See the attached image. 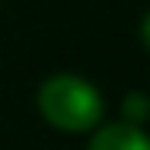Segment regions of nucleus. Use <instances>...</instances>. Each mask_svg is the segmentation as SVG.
Segmentation results:
<instances>
[{
    "instance_id": "obj_1",
    "label": "nucleus",
    "mask_w": 150,
    "mask_h": 150,
    "mask_svg": "<svg viewBox=\"0 0 150 150\" xmlns=\"http://www.w3.org/2000/svg\"><path fill=\"white\" fill-rule=\"evenodd\" d=\"M37 107L43 113V120L54 123L60 130H90L103 113V100L83 77L74 74H57L50 80H43L37 93Z\"/></svg>"
},
{
    "instance_id": "obj_4",
    "label": "nucleus",
    "mask_w": 150,
    "mask_h": 150,
    "mask_svg": "<svg viewBox=\"0 0 150 150\" xmlns=\"http://www.w3.org/2000/svg\"><path fill=\"white\" fill-rule=\"evenodd\" d=\"M144 47L150 50V13H147V20H144Z\"/></svg>"
},
{
    "instance_id": "obj_3",
    "label": "nucleus",
    "mask_w": 150,
    "mask_h": 150,
    "mask_svg": "<svg viewBox=\"0 0 150 150\" xmlns=\"http://www.w3.org/2000/svg\"><path fill=\"white\" fill-rule=\"evenodd\" d=\"M123 110H127V117L140 120V117H144V113H147V97H140V93L127 97V100H123ZM134 120H130V127H134Z\"/></svg>"
},
{
    "instance_id": "obj_2",
    "label": "nucleus",
    "mask_w": 150,
    "mask_h": 150,
    "mask_svg": "<svg viewBox=\"0 0 150 150\" xmlns=\"http://www.w3.org/2000/svg\"><path fill=\"white\" fill-rule=\"evenodd\" d=\"M87 150H150V140L130 123H110L90 140Z\"/></svg>"
}]
</instances>
